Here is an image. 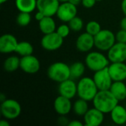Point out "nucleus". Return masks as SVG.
I'll list each match as a JSON object with an SVG mask.
<instances>
[{
    "label": "nucleus",
    "mask_w": 126,
    "mask_h": 126,
    "mask_svg": "<svg viewBox=\"0 0 126 126\" xmlns=\"http://www.w3.org/2000/svg\"><path fill=\"white\" fill-rule=\"evenodd\" d=\"M89 109L88 101L79 98L72 104V111L78 117H83Z\"/></svg>",
    "instance_id": "obj_23"
},
{
    "label": "nucleus",
    "mask_w": 126,
    "mask_h": 126,
    "mask_svg": "<svg viewBox=\"0 0 126 126\" xmlns=\"http://www.w3.org/2000/svg\"><path fill=\"white\" fill-rule=\"evenodd\" d=\"M83 123H81L78 120H74L69 121L68 126H83Z\"/></svg>",
    "instance_id": "obj_35"
},
{
    "label": "nucleus",
    "mask_w": 126,
    "mask_h": 126,
    "mask_svg": "<svg viewBox=\"0 0 126 126\" xmlns=\"http://www.w3.org/2000/svg\"><path fill=\"white\" fill-rule=\"evenodd\" d=\"M58 92L60 95L69 99L72 100L78 94L77 83L75 80L69 78L60 83L58 86Z\"/></svg>",
    "instance_id": "obj_14"
},
{
    "label": "nucleus",
    "mask_w": 126,
    "mask_h": 126,
    "mask_svg": "<svg viewBox=\"0 0 126 126\" xmlns=\"http://www.w3.org/2000/svg\"><path fill=\"white\" fill-rule=\"evenodd\" d=\"M103 1V0H97V1Z\"/></svg>",
    "instance_id": "obj_43"
},
{
    "label": "nucleus",
    "mask_w": 126,
    "mask_h": 126,
    "mask_svg": "<svg viewBox=\"0 0 126 126\" xmlns=\"http://www.w3.org/2000/svg\"><path fill=\"white\" fill-rule=\"evenodd\" d=\"M15 4L19 12L31 13L37 9V0H15Z\"/></svg>",
    "instance_id": "obj_22"
},
{
    "label": "nucleus",
    "mask_w": 126,
    "mask_h": 126,
    "mask_svg": "<svg viewBox=\"0 0 126 126\" xmlns=\"http://www.w3.org/2000/svg\"><path fill=\"white\" fill-rule=\"evenodd\" d=\"M31 15L30 13L26 12H19L16 16V23L20 27H27L31 22Z\"/></svg>",
    "instance_id": "obj_27"
},
{
    "label": "nucleus",
    "mask_w": 126,
    "mask_h": 126,
    "mask_svg": "<svg viewBox=\"0 0 126 126\" xmlns=\"http://www.w3.org/2000/svg\"><path fill=\"white\" fill-rule=\"evenodd\" d=\"M1 114L7 120H14L18 117L21 113L20 103L13 99H6L1 103Z\"/></svg>",
    "instance_id": "obj_6"
},
{
    "label": "nucleus",
    "mask_w": 126,
    "mask_h": 126,
    "mask_svg": "<svg viewBox=\"0 0 126 126\" xmlns=\"http://www.w3.org/2000/svg\"><path fill=\"white\" fill-rule=\"evenodd\" d=\"M86 32L91 34L93 36H95L101 30V25L99 22L96 21H90L86 25Z\"/></svg>",
    "instance_id": "obj_28"
},
{
    "label": "nucleus",
    "mask_w": 126,
    "mask_h": 126,
    "mask_svg": "<svg viewBox=\"0 0 126 126\" xmlns=\"http://www.w3.org/2000/svg\"><path fill=\"white\" fill-rule=\"evenodd\" d=\"M85 64L91 71L97 72L106 68L110 64L107 56L98 51L89 52L85 58Z\"/></svg>",
    "instance_id": "obj_4"
},
{
    "label": "nucleus",
    "mask_w": 126,
    "mask_h": 126,
    "mask_svg": "<svg viewBox=\"0 0 126 126\" xmlns=\"http://www.w3.org/2000/svg\"><path fill=\"white\" fill-rule=\"evenodd\" d=\"M86 69V64L83 63L80 61H76L73 63L70 66V75L71 78L75 79H80L83 77Z\"/></svg>",
    "instance_id": "obj_25"
},
{
    "label": "nucleus",
    "mask_w": 126,
    "mask_h": 126,
    "mask_svg": "<svg viewBox=\"0 0 126 126\" xmlns=\"http://www.w3.org/2000/svg\"><path fill=\"white\" fill-rule=\"evenodd\" d=\"M76 48L81 52H89L94 47V36L85 32L81 33L76 40Z\"/></svg>",
    "instance_id": "obj_13"
},
{
    "label": "nucleus",
    "mask_w": 126,
    "mask_h": 126,
    "mask_svg": "<svg viewBox=\"0 0 126 126\" xmlns=\"http://www.w3.org/2000/svg\"><path fill=\"white\" fill-rule=\"evenodd\" d=\"M70 31H71V29H70L69 24H63L60 25L56 29V32L63 38H66L69 35Z\"/></svg>",
    "instance_id": "obj_30"
},
{
    "label": "nucleus",
    "mask_w": 126,
    "mask_h": 126,
    "mask_svg": "<svg viewBox=\"0 0 126 126\" xmlns=\"http://www.w3.org/2000/svg\"><path fill=\"white\" fill-rule=\"evenodd\" d=\"M97 0H82L81 4L86 8H92L96 4Z\"/></svg>",
    "instance_id": "obj_32"
},
{
    "label": "nucleus",
    "mask_w": 126,
    "mask_h": 126,
    "mask_svg": "<svg viewBox=\"0 0 126 126\" xmlns=\"http://www.w3.org/2000/svg\"><path fill=\"white\" fill-rule=\"evenodd\" d=\"M81 1H82V0H70V1H71L72 3H73V4H76V5H78L79 3H81Z\"/></svg>",
    "instance_id": "obj_40"
},
{
    "label": "nucleus",
    "mask_w": 126,
    "mask_h": 126,
    "mask_svg": "<svg viewBox=\"0 0 126 126\" xmlns=\"http://www.w3.org/2000/svg\"><path fill=\"white\" fill-rule=\"evenodd\" d=\"M61 3V2H66V1H70V0H58Z\"/></svg>",
    "instance_id": "obj_42"
},
{
    "label": "nucleus",
    "mask_w": 126,
    "mask_h": 126,
    "mask_svg": "<svg viewBox=\"0 0 126 126\" xmlns=\"http://www.w3.org/2000/svg\"><path fill=\"white\" fill-rule=\"evenodd\" d=\"M109 90L119 101L126 99V84L124 81H114Z\"/></svg>",
    "instance_id": "obj_20"
},
{
    "label": "nucleus",
    "mask_w": 126,
    "mask_h": 126,
    "mask_svg": "<svg viewBox=\"0 0 126 126\" xmlns=\"http://www.w3.org/2000/svg\"><path fill=\"white\" fill-rule=\"evenodd\" d=\"M77 5L71 1L61 2L58 9L56 16L63 22H69L74 17L77 16Z\"/></svg>",
    "instance_id": "obj_8"
},
{
    "label": "nucleus",
    "mask_w": 126,
    "mask_h": 126,
    "mask_svg": "<svg viewBox=\"0 0 126 126\" xmlns=\"http://www.w3.org/2000/svg\"><path fill=\"white\" fill-rule=\"evenodd\" d=\"M125 62H126V61H125Z\"/></svg>",
    "instance_id": "obj_44"
},
{
    "label": "nucleus",
    "mask_w": 126,
    "mask_h": 126,
    "mask_svg": "<svg viewBox=\"0 0 126 126\" xmlns=\"http://www.w3.org/2000/svg\"><path fill=\"white\" fill-rule=\"evenodd\" d=\"M115 34L109 30H101L94 36V47L100 51H108L116 43Z\"/></svg>",
    "instance_id": "obj_5"
},
{
    "label": "nucleus",
    "mask_w": 126,
    "mask_h": 126,
    "mask_svg": "<svg viewBox=\"0 0 126 126\" xmlns=\"http://www.w3.org/2000/svg\"><path fill=\"white\" fill-rule=\"evenodd\" d=\"M93 106L104 114H110L114 108L119 104V100L110 90H99L92 100Z\"/></svg>",
    "instance_id": "obj_1"
},
{
    "label": "nucleus",
    "mask_w": 126,
    "mask_h": 126,
    "mask_svg": "<svg viewBox=\"0 0 126 126\" xmlns=\"http://www.w3.org/2000/svg\"><path fill=\"white\" fill-rule=\"evenodd\" d=\"M41 67L39 60L34 55H30L21 57L20 69L25 73L33 75L37 73Z\"/></svg>",
    "instance_id": "obj_10"
},
{
    "label": "nucleus",
    "mask_w": 126,
    "mask_h": 126,
    "mask_svg": "<svg viewBox=\"0 0 126 126\" xmlns=\"http://www.w3.org/2000/svg\"><path fill=\"white\" fill-rule=\"evenodd\" d=\"M107 57L111 63L125 62L126 60V44L116 42L107 51Z\"/></svg>",
    "instance_id": "obj_11"
},
{
    "label": "nucleus",
    "mask_w": 126,
    "mask_h": 126,
    "mask_svg": "<svg viewBox=\"0 0 126 126\" xmlns=\"http://www.w3.org/2000/svg\"><path fill=\"white\" fill-rule=\"evenodd\" d=\"M54 109L59 115H67L72 110V103L71 99L59 95L54 101Z\"/></svg>",
    "instance_id": "obj_18"
},
{
    "label": "nucleus",
    "mask_w": 126,
    "mask_h": 126,
    "mask_svg": "<svg viewBox=\"0 0 126 126\" xmlns=\"http://www.w3.org/2000/svg\"><path fill=\"white\" fill-rule=\"evenodd\" d=\"M120 27L123 30H126V16H125V17H123L122 18V20L120 21Z\"/></svg>",
    "instance_id": "obj_36"
},
{
    "label": "nucleus",
    "mask_w": 126,
    "mask_h": 126,
    "mask_svg": "<svg viewBox=\"0 0 126 126\" xmlns=\"http://www.w3.org/2000/svg\"><path fill=\"white\" fill-rule=\"evenodd\" d=\"M18 42L12 34H4L0 38V52L4 54L15 52Z\"/></svg>",
    "instance_id": "obj_17"
},
{
    "label": "nucleus",
    "mask_w": 126,
    "mask_h": 126,
    "mask_svg": "<svg viewBox=\"0 0 126 126\" xmlns=\"http://www.w3.org/2000/svg\"><path fill=\"white\" fill-rule=\"evenodd\" d=\"M15 52H16L21 57L32 55L33 47L28 41H21L18 42Z\"/></svg>",
    "instance_id": "obj_26"
},
{
    "label": "nucleus",
    "mask_w": 126,
    "mask_h": 126,
    "mask_svg": "<svg viewBox=\"0 0 126 126\" xmlns=\"http://www.w3.org/2000/svg\"><path fill=\"white\" fill-rule=\"evenodd\" d=\"M8 0H0V3L1 4H4V3H5V2H7Z\"/></svg>",
    "instance_id": "obj_41"
},
{
    "label": "nucleus",
    "mask_w": 126,
    "mask_h": 126,
    "mask_svg": "<svg viewBox=\"0 0 126 126\" xmlns=\"http://www.w3.org/2000/svg\"><path fill=\"white\" fill-rule=\"evenodd\" d=\"M121 9L124 15L126 16V0H123L121 3Z\"/></svg>",
    "instance_id": "obj_37"
},
{
    "label": "nucleus",
    "mask_w": 126,
    "mask_h": 126,
    "mask_svg": "<svg viewBox=\"0 0 126 126\" xmlns=\"http://www.w3.org/2000/svg\"><path fill=\"white\" fill-rule=\"evenodd\" d=\"M45 16H45L44 13H42L41 11H39V10H37L36 13L35 14V19H36L38 21H40L41 20H42Z\"/></svg>",
    "instance_id": "obj_34"
},
{
    "label": "nucleus",
    "mask_w": 126,
    "mask_h": 126,
    "mask_svg": "<svg viewBox=\"0 0 126 126\" xmlns=\"http://www.w3.org/2000/svg\"><path fill=\"white\" fill-rule=\"evenodd\" d=\"M104 113L96 108H92L88 110L83 116L84 125L86 126H99L104 120Z\"/></svg>",
    "instance_id": "obj_15"
},
{
    "label": "nucleus",
    "mask_w": 126,
    "mask_h": 126,
    "mask_svg": "<svg viewBox=\"0 0 126 126\" xmlns=\"http://www.w3.org/2000/svg\"><path fill=\"white\" fill-rule=\"evenodd\" d=\"M63 38H62L56 31L44 34L41 41V47L47 51H55L61 48L63 43Z\"/></svg>",
    "instance_id": "obj_7"
},
{
    "label": "nucleus",
    "mask_w": 126,
    "mask_h": 126,
    "mask_svg": "<svg viewBox=\"0 0 126 126\" xmlns=\"http://www.w3.org/2000/svg\"><path fill=\"white\" fill-rule=\"evenodd\" d=\"M69 26L71 29V30L74 32H79L83 28V19L79 16L74 17L72 20H70L69 22Z\"/></svg>",
    "instance_id": "obj_29"
},
{
    "label": "nucleus",
    "mask_w": 126,
    "mask_h": 126,
    "mask_svg": "<svg viewBox=\"0 0 126 126\" xmlns=\"http://www.w3.org/2000/svg\"><path fill=\"white\" fill-rule=\"evenodd\" d=\"M61 2L58 0H37V10L41 11L46 16L56 15Z\"/></svg>",
    "instance_id": "obj_12"
},
{
    "label": "nucleus",
    "mask_w": 126,
    "mask_h": 126,
    "mask_svg": "<svg viewBox=\"0 0 126 126\" xmlns=\"http://www.w3.org/2000/svg\"><path fill=\"white\" fill-rule=\"evenodd\" d=\"M78 94L79 98L87 100L88 102L92 101L99 89L95 84L93 78L89 77H82L80 78L77 83Z\"/></svg>",
    "instance_id": "obj_2"
},
{
    "label": "nucleus",
    "mask_w": 126,
    "mask_h": 126,
    "mask_svg": "<svg viewBox=\"0 0 126 126\" xmlns=\"http://www.w3.org/2000/svg\"><path fill=\"white\" fill-rule=\"evenodd\" d=\"M6 99H7L6 98V96L4 94H0V101H1V103H2L3 101H4Z\"/></svg>",
    "instance_id": "obj_39"
},
{
    "label": "nucleus",
    "mask_w": 126,
    "mask_h": 126,
    "mask_svg": "<svg viewBox=\"0 0 126 126\" xmlns=\"http://www.w3.org/2000/svg\"><path fill=\"white\" fill-rule=\"evenodd\" d=\"M20 59L21 58L16 55H12L7 58L4 61V69L8 72L16 71L18 68H20Z\"/></svg>",
    "instance_id": "obj_24"
},
{
    "label": "nucleus",
    "mask_w": 126,
    "mask_h": 126,
    "mask_svg": "<svg viewBox=\"0 0 126 126\" xmlns=\"http://www.w3.org/2000/svg\"><path fill=\"white\" fill-rule=\"evenodd\" d=\"M0 126H10V123L7 119L5 120H1L0 121Z\"/></svg>",
    "instance_id": "obj_38"
},
{
    "label": "nucleus",
    "mask_w": 126,
    "mask_h": 126,
    "mask_svg": "<svg viewBox=\"0 0 126 126\" xmlns=\"http://www.w3.org/2000/svg\"><path fill=\"white\" fill-rule=\"evenodd\" d=\"M116 41L126 44V30L121 29L116 34Z\"/></svg>",
    "instance_id": "obj_31"
},
{
    "label": "nucleus",
    "mask_w": 126,
    "mask_h": 126,
    "mask_svg": "<svg viewBox=\"0 0 126 126\" xmlns=\"http://www.w3.org/2000/svg\"><path fill=\"white\" fill-rule=\"evenodd\" d=\"M47 73L51 80L58 83L71 78L70 66L61 61L52 63L48 67Z\"/></svg>",
    "instance_id": "obj_3"
},
{
    "label": "nucleus",
    "mask_w": 126,
    "mask_h": 126,
    "mask_svg": "<svg viewBox=\"0 0 126 126\" xmlns=\"http://www.w3.org/2000/svg\"><path fill=\"white\" fill-rule=\"evenodd\" d=\"M69 123V121L65 115H60V117L58 118V124L61 126H68Z\"/></svg>",
    "instance_id": "obj_33"
},
{
    "label": "nucleus",
    "mask_w": 126,
    "mask_h": 126,
    "mask_svg": "<svg viewBox=\"0 0 126 126\" xmlns=\"http://www.w3.org/2000/svg\"><path fill=\"white\" fill-rule=\"evenodd\" d=\"M108 69L113 81L126 80V62L111 63L108 66Z\"/></svg>",
    "instance_id": "obj_16"
},
{
    "label": "nucleus",
    "mask_w": 126,
    "mask_h": 126,
    "mask_svg": "<svg viewBox=\"0 0 126 126\" xmlns=\"http://www.w3.org/2000/svg\"><path fill=\"white\" fill-rule=\"evenodd\" d=\"M93 80L99 90H109L114 82L108 69V66L101 70L94 72Z\"/></svg>",
    "instance_id": "obj_9"
},
{
    "label": "nucleus",
    "mask_w": 126,
    "mask_h": 126,
    "mask_svg": "<svg viewBox=\"0 0 126 126\" xmlns=\"http://www.w3.org/2000/svg\"><path fill=\"white\" fill-rule=\"evenodd\" d=\"M110 116L112 122L116 125L126 124V109L122 105L117 104L110 112Z\"/></svg>",
    "instance_id": "obj_19"
},
{
    "label": "nucleus",
    "mask_w": 126,
    "mask_h": 126,
    "mask_svg": "<svg viewBox=\"0 0 126 126\" xmlns=\"http://www.w3.org/2000/svg\"><path fill=\"white\" fill-rule=\"evenodd\" d=\"M40 30L44 34H48L56 31V23L52 16H45L42 20L38 21Z\"/></svg>",
    "instance_id": "obj_21"
}]
</instances>
